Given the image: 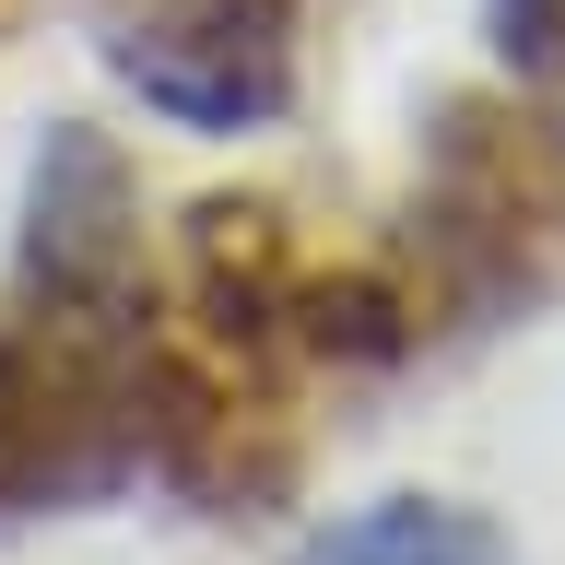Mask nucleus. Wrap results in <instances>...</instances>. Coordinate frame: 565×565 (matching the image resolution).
I'll use <instances>...</instances> for the list:
<instances>
[{"instance_id":"f257e3e1","label":"nucleus","mask_w":565,"mask_h":565,"mask_svg":"<svg viewBox=\"0 0 565 565\" xmlns=\"http://www.w3.org/2000/svg\"><path fill=\"white\" fill-rule=\"evenodd\" d=\"M141 436L153 413H141V377L118 365L106 318H35L0 342V530L118 494Z\"/></svg>"},{"instance_id":"f03ea898","label":"nucleus","mask_w":565,"mask_h":565,"mask_svg":"<svg viewBox=\"0 0 565 565\" xmlns=\"http://www.w3.org/2000/svg\"><path fill=\"white\" fill-rule=\"evenodd\" d=\"M106 60L189 130H271L295 106V0H118Z\"/></svg>"},{"instance_id":"7ed1b4c3","label":"nucleus","mask_w":565,"mask_h":565,"mask_svg":"<svg viewBox=\"0 0 565 565\" xmlns=\"http://www.w3.org/2000/svg\"><path fill=\"white\" fill-rule=\"evenodd\" d=\"M24 282L47 318H118L130 282V177L95 130H60L35 153V201H24Z\"/></svg>"},{"instance_id":"20e7f679","label":"nucleus","mask_w":565,"mask_h":565,"mask_svg":"<svg viewBox=\"0 0 565 565\" xmlns=\"http://www.w3.org/2000/svg\"><path fill=\"white\" fill-rule=\"evenodd\" d=\"M295 565H507V542L436 494H388V507H353L342 530H318Z\"/></svg>"}]
</instances>
